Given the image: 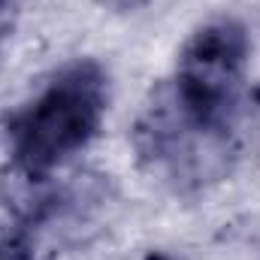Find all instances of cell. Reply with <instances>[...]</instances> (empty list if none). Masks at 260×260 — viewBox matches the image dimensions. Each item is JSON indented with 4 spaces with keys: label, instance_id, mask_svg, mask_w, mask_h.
Listing matches in <instances>:
<instances>
[{
    "label": "cell",
    "instance_id": "cell-3",
    "mask_svg": "<svg viewBox=\"0 0 260 260\" xmlns=\"http://www.w3.org/2000/svg\"><path fill=\"white\" fill-rule=\"evenodd\" d=\"M248 64V27L233 15H215L197 24L182 43L170 85L197 118L209 124H233Z\"/></svg>",
    "mask_w": 260,
    "mask_h": 260
},
{
    "label": "cell",
    "instance_id": "cell-6",
    "mask_svg": "<svg viewBox=\"0 0 260 260\" xmlns=\"http://www.w3.org/2000/svg\"><path fill=\"white\" fill-rule=\"evenodd\" d=\"M142 260H179L176 254H170V251H148Z\"/></svg>",
    "mask_w": 260,
    "mask_h": 260
},
{
    "label": "cell",
    "instance_id": "cell-4",
    "mask_svg": "<svg viewBox=\"0 0 260 260\" xmlns=\"http://www.w3.org/2000/svg\"><path fill=\"white\" fill-rule=\"evenodd\" d=\"M0 260H43L37 236L12 221L0 224Z\"/></svg>",
    "mask_w": 260,
    "mask_h": 260
},
{
    "label": "cell",
    "instance_id": "cell-8",
    "mask_svg": "<svg viewBox=\"0 0 260 260\" xmlns=\"http://www.w3.org/2000/svg\"><path fill=\"white\" fill-rule=\"evenodd\" d=\"M3 3H6V0H0V9H3Z\"/></svg>",
    "mask_w": 260,
    "mask_h": 260
},
{
    "label": "cell",
    "instance_id": "cell-1",
    "mask_svg": "<svg viewBox=\"0 0 260 260\" xmlns=\"http://www.w3.org/2000/svg\"><path fill=\"white\" fill-rule=\"evenodd\" d=\"M109 73L97 58L67 61L30 100L6 115V160L55 176L97 139L109 112Z\"/></svg>",
    "mask_w": 260,
    "mask_h": 260
},
{
    "label": "cell",
    "instance_id": "cell-2",
    "mask_svg": "<svg viewBox=\"0 0 260 260\" xmlns=\"http://www.w3.org/2000/svg\"><path fill=\"white\" fill-rule=\"evenodd\" d=\"M136 164L173 191H203L233 170V124H209L176 97L170 79L154 85L130 124Z\"/></svg>",
    "mask_w": 260,
    "mask_h": 260
},
{
    "label": "cell",
    "instance_id": "cell-7",
    "mask_svg": "<svg viewBox=\"0 0 260 260\" xmlns=\"http://www.w3.org/2000/svg\"><path fill=\"white\" fill-rule=\"evenodd\" d=\"M251 103H254V106L260 109V85L254 88V91H251Z\"/></svg>",
    "mask_w": 260,
    "mask_h": 260
},
{
    "label": "cell",
    "instance_id": "cell-5",
    "mask_svg": "<svg viewBox=\"0 0 260 260\" xmlns=\"http://www.w3.org/2000/svg\"><path fill=\"white\" fill-rule=\"evenodd\" d=\"M94 3L106 12H115V15H133V12L148 6V0H94Z\"/></svg>",
    "mask_w": 260,
    "mask_h": 260
}]
</instances>
